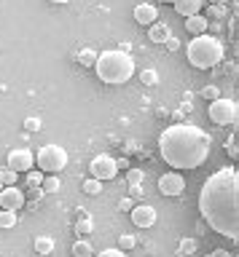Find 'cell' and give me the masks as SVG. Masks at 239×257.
<instances>
[{"mask_svg":"<svg viewBox=\"0 0 239 257\" xmlns=\"http://www.w3.org/2000/svg\"><path fill=\"white\" fill-rule=\"evenodd\" d=\"M162 3H175V0H162Z\"/></svg>","mask_w":239,"mask_h":257,"instance_id":"42","label":"cell"},{"mask_svg":"<svg viewBox=\"0 0 239 257\" xmlns=\"http://www.w3.org/2000/svg\"><path fill=\"white\" fill-rule=\"evenodd\" d=\"M202 220L231 241L239 238V174L234 166H223L207 177L199 193Z\"/></svg>","mask_w":239,"mask_h":257,"instance_id":"1","label":"cell"},{"mask_svg":"<svg viewBox=\"0 0 239 257\" xmlns=\"http://www.w3.org/2000/svg\"><path fill=\"white\" fill-rule=\"evenodd\" d=\"M156 80H158V75H156L153 70H142L140 72V83L142 86H156Z\"/></svg>","mask_w":239,"mask_h":257,"instance_id":"27","label":"cell"},{"mask_svg":"<svg viewBox=\"0 0 239 257\" xmlns=\"http://www.w3.org/2000/svg\"><path fill=\"white\" fill-rule=\"evenodd\" d=\"M89 172L94 180L105 182V180H113V177L118 174V166H116V158L113 156H97L89 164Z\"/></svg>","mask_w":239,"mask_h":257,"instance_id":"7","label":"cell"},{"mask_svg":"<svg viewBox=\"0 0 239 257\" xmlns=\"http://www.w3.org/2000/svg\"><path fill=\"white\" fill-rule=\"evenodd\" d=\"M75 233H78V236H89V233H92V220H89V214H84L81 220L75 222Z\"/></svg>","mask_w":239,"mask_h":257,"instance_id":"25","label":"cell"},{"mask_svg":"<svg viewBox=\"0 0 239 257\" xmlns=\"http://www.w3.org/2000/svg\"><path fill=\"white\" fill-rule=\"evenodd\" d=\"M35 161H38V166H41L43 174H57L67 166L70 158H67V150L62 148V145H43V148L38 150Z\"/></svg>","mask_w":239,"mask_h":257,"instance_id":"5","label":"cell"},{"mask_svg":"<svg viewBox=\"0 0 239 257\" xmlns=\"http://www.w3.org/2000/svg\"><path fill=\"white\" fill-rule=\"evenodd\" d=\"M0 190H3V185H0Z\"/></svg>","mask_w":239,"mask_h":257,"instance_id":"43","label":"cell"},{"mask_svg":"<svg viewBox=\"0 0 239 257\" xmlns=\"http://www.w3.org/2000/svg\"><path fill=\"white\" fill-rule=\"evenodd\" d=\"M73 254L75 257H94V246L86 238H81V241H75V244H73Z\"/></svg>","mask_w":239,"mask_h":257,"instance_id":"19","label":"cell"},{"mask_svg":"<svg viewBox=\"0 0 239 257\" xmlns=\"http://www.w3.org/2000/svg\"><path fill=\"white\" fill-rule=\"evenodd\" d=\"M223 150H226L231 158H236V156H239V148H236V137H231V140H226V142H223Z\"/></svg>","mask_w":239,"mask_h":257,"instance_id":"30","label":"cell"},{"mask_svg":"<svg viewBox=\"0 0 239 257\" xmlns=\"http://www.w3.org/2000/svg\"><path fill=\"white\" fill-rule=\"evenodd\" d=\"M207 257H234V254H228V249H215V252L207 254Z\"/></svg>","mask_w":239,"mask_h":257,"instance_id":"35","label":"cell"},{"mask_svg":"<svg viewBox=\"0 0 239 257\" xmlns=\"http://www.w3.org/2000/svg\"><path fill=\"white\" fill-rule=\"evenodd\" d=\"M207 27H210V22H207L202 14H194V16H188V19H186V30L191 32V35H204Z\"/></svg>","mask_w":239,"mask_h":257,"instance_id":"15","label":"cell"},{"mask_svg":"<svg viewBox=\"0 0 239 257\" xmlns=\"http://www.w3.org/2000/svg\"><path fill=\"white\" fill-rule=\"evenodd\" d=\"M116 166H118V169H129V161L121 158V161H116Z\"/></svg>","mask_w":239,"mask_h":257,"instance_id":"38","label":"cell"},{"mask_svg":"<svg viewBox=\"0 0 239 257\" xmlns=\"http://www.w3.org/2000/svg\"><path fill=\"white\" fill-rule=\"evenodd\" d=\"M19 222L17 212H9V209H0V228H14Z\"/></svg>","mask_w":239,"mask_h":257,"instance_id":"20","label":"cell"},{"mask_svg":"<svg viewBox=\"0 0 239 257\" xmlns=\"http://www.w3.org/2000/svg\"><path fill=\"white\" fill-rule=\"evenodd\" d=\"M41 185H43V188H41L43 193H57L59 190V177L57 174H49V177H43Z\"/></svg>","mask_w":239,"mask_h":257,"instance_id":"24","label":"cell"},{"mask_svg":"<svg viewBox=\"0 0 239 257\" xmlns=\"http://www.w3.org/2000/svg\"><path fill=\"white\" fill-rule=\"evenodd\" d=\"M210 3H215V6H226L228 0H210Z\"/></svg>","mask_w":239,"mask_h":257,"instance_id":"40","label":"cell"},{"mask_svg":"<svg viewBox=\"0 0 239 257\" xmlns=\"http://www.w3.org/2000/svg\"><path fill=\"white\" fill-rule=\"evenodd\" d=\"M226 16H228V8H226V6H215V3H210L204 19H207V22H220V19H226Z\"/></svg>","mask_w":239,"mask_h":257,"instance_id":"17","label":"cell"},{"mask_svg":"<svg viewBox=\"0 0 239 257\" xmlns=\"http://www.w3.org/2000/svg\"><path fill=\"white\" fill-rule=\"evenodd\" d=\"M134 246H137V238H134L132 233H121V236H118V249H121V252H129Z\"/></svg>","mask_w":239,"mask_h":257,"instance_id":"21","label":"cell"},{"mask_svg":"<svg viewBox=\"0 0 239 257\" xmlns=\"http://www.w3.org/2000/svg\"><path fill=\"white\" fill-rule=\"evenodd\" d=\"M94 257H126V252H121V249H102L100 254H94Z\"/></svg>","mask_w":239,"mask_h":257,"instance_id":"32","label":"cell"},{"mask_svg":"<svg viewBox=\"0 0 239 257\" xmlns=\"http://www.w3.org/2000/svg\"><path fill=\"white\" fill-rule=\"evenodd\" d=\"M25 128H27V132H41V118H27Z\"/></svg>","mask_w":239,"mask_h":257,"instance_id":"33","label":"cell"},{"mask_svg":"<svg viewBox=\"0 0 239 257\" xmlns=\"http://www.w3.org/2000/svg\"><path fill=\"white\" fill-rule=\"evenodd\" d=\"M196 246H199V244H196L194 238H183L178 249H180V254H194V252H196Z\"/></svg>","mask_w":239,"mask_h":257,"instance_id":"28","label":"cell"},{"mask_svg":"<svg viewBox=\"0 0 239 257\" xmlns=\"http://www.w3.org/2000/svg\"><path fill=\"white\" fill-rule=\"evenodd\" d=\"M142 177H145V172H142V169H134V166L126 169V182H129V185H140Z\"/></svg>","mask_w":239,"mask_h":257,"instance_id":"26","label":"cell"},{"mask_svg":"<svg viewBox=\"0 0 239 257\" xmlns=\"http://www.w3.org/2000/svg\"><path fill=\"white\" fill-rule=\"evenodd\" d=\"M51 3H57V6H65V3H70V0H51Z\"/></svg>","mask_w":239,"mask_h":257,"instance_id":"41","label":"cell"},{"mask_svg":"<svg viewBox=\"0 0 239 257\" xmlns=\"http://www.w3.org/2000/svg\"><path fill=\"white\" fill-rule=\"evenodd\" d=\"M84 193H86V196H100V193H102V182L94 180V177H89V180L84 182Z\"/></svg>","mask_w":239,"mask_h":257,"instance_id":"23","label":"cell"},{"mask_svg":"<svg viewBox=\"0 0 239 257\" xmlns=\"http://www.w3.org/2000/svg\"><path fill=\"white\" fill-rule=\"evenodd\" d=\"M33 164H35V156H33V150H30V148H14V150H9V164H6V166H9L11 172H17V174L30 172Z\"/></svg>","mask_w":239,"mask_h":257,"instance_id":"8","label":"cell"},{"mask_svg":"<svg viewBox=\"0 0 239 257\" xmlns=\"http://www.w3.org/2000/svg\"><path fill=\"white\" fill-rule=\"evenodd\" d=\"M186 56L188 62L194 64L196 70H212L215 64L223 62V56H226V46H223L220 38L215 35H194V40L186 46Z\"/></svg>","mask_w":239,"mask_h":257,"instance_id":"4","label":"cell"},{"mask_svg":"<svg viewBox=\"0 0 239 257\" xmlns=\"http://www.w3.org/2000/svg\"><path fill=\"white\" fill-rule=\"evenodd\" d=\"M170 35H172V30H170V24H167V22H153V24H150V30H148V38L153 40V43H164Z\"/></svg>","mask_w":239,"mask_h":257,"instance_id":"14","label":"cell"},{"mask_svg":"<svg viewBox=\"0 0 239 257\" xmlns=\"http://www.w3.org/2000/svg\"><path fill=\"white\" fill-rule=\"evenodd\" d=\"M75 62L84 64V67H94V62H97V51H94V48H84V51H78Z\"/></svg>","mask_w":239,"mask_h":257,"instance_id":"18","label":"cell"},{"mask_svg":"<svg viewBox=\"0 0 239 257\" xmlns=\"http://www.w3.org/2000/svg\"><path fill=\"white\" fill-rule=\"evenodd\" d=\"M94 72L102 83H110V86H121L126 83L132 75H134V59L126 51H102L97 54V62H94Z\"/></svg>","mask_w":239,"mask_h":257,"instance_id":"3","label":"cell"},{"mask_svg":"<svg viewBox=\"0 0 239 257\" xmlns=\"http://www.w3.org/2000/svg\"><path fill=\"white\" fill-rule=\"evenodd\" d=\"M35 252L38 254H51L54 252V238L51 236H35Z\"/></svg>","mask_w":239,"mask_h":257,"instance_id":"16","label":"cell"},{"mask_svg":"<svg viewBox=\"0 0 239 257\" xmlns=\"http://www.w3.org/2000/svg\"><path fill=\"white\" fill-rule=\"evenodd\" d=\"M207 112H210V120H212V123H218V126H231V123H236L239 104H236L234 99H228V96H218V99L210 102Z\"/></svg>","mask_w":239,"mask_h":257,"instance_id":"6","label":"cell"},{"mask_svg":"<svg viewBox=\"0 0 239 257\" xmlns=\"http://www.w3.org/2000/svg\"><path fill=\"white\" fill-rule=\"evenodd\" d=\"M175 11H178L180 16H194V14H202V6H204V0H175Z\"/></svg>","mask_w":239,"mask_h":257,"instance_id":"13","label":"cell"},{"mask_svg":"<svg viewBox=\"0 0 239 257\" xmlns=\"http://www.w3.org/2000/svg\"><path fill=\"white\" fill-rule=\"evenodd\" d=\"M134 22L137 24H153V22H158V8L153 6V3H140L137 8H134Z\"/></svg>","mask_w":239,"mask_h":257,"instance_id":"12","label":"cell"},{"mask_svg":"<svg viewBox=\"0 0 239 257\" xmlns=\"http://www.w3.org/2000/svg\"><path fill=\"white\" fill-rule=\"evenodd\" d=\"M43 182V172H27V185L30 188H41Z\"/></svg>","mask_w":239,"mask_h":257,"instance_id":"31","label":"cell"},{"mask_svg":"<svg viewBox=\"0 0 239 257\" xmlns=\"http://www.w3.org/2000/svg\"><path fill=\"white\" fill-rule=\"evenodd\" d=\"M164 43H167V48H170V51H178V48H180V40L175 38V35H170V38L164 40Z\"/></svg>","mask_w":239,"mask_h":257,"instance_id":"34","label":"cell"},{"mask_svg":"<svg viewBox=\"0 0 239 257\" xmlns=\"http://www.w3.org/2000/svg\"><path fill=\"white\" fill-rule=\"evenodd\" d=\"M132 212V222L137 225V228H150V225H156V209L150 204H137L129 209Z\"/></svg>","mask_w":239,"mask_h":257,"instance_id":"11","label":"cell"},{"mask_svg":"<svg viewBox=\"0 0 239 257\" xmlns=\"http://www.w3.org/2000/svg\"><path fill=\"white\" fill-rule=\"evenodd\" d=\"M129 193H132V196H134V198H137V196H140V193H142V188H140V185H129Z\"/></svg>","mask_w":239,"mask_h":257,"instance_id":"36","label":"cell"},{"mask_svg":"<svg viewBox=\"0 0 239 257\" xmlns=\"http://www.w3.org/2000/svg\"><path fill=\"white\" fill-rule=\"evenodd\" d=\"M199 94H202L204 99H210V102H212V99H218V96H220V88H218V86H204Z\"/></svg>","mask_w":239,"mask_h":257,"instance_id":"29","label":"cell"},{"mask_svg":"<svg viewBox=\"0 0 239 257\" xmlns=\"http://www.w3.org/2000/svg\"><path fill=\"white\" fill-rule=\"evenodd\" d=\"M212 150V137L194 123H175L158 137V153L172 169L202 166Z\"/></svg>","mask_w":239,"mask_h":257,"instance_id":"2","label":"cell"},{"mask_svg":"<svg viewBox=\"0 0 239 257\" xmlns=\"http://www.w3.org/2000/svg\"><path fill=\"white\" fill-rule=\"evenodd\" d=\"M158 190H162V196H183V190H186V180H183V174L178 172H167L164 177H158Z\"/></svg>","mask_w":239,"mask_h":257,"instance_id":"10","label":"cell"},{"mask_svg":"<svg viewBox=\"0 0 239 257\" xmlns=\"http://www.w3.org/2000/svg\"><path fill=\"white\" fill-rule=\"evenodd\" d=\"M17 172H11L9 166H3L0 169V185H3V188H9V185H17Z\"/></svg>","mask_w":239,"mask_h":257,"instance_id":"22","label":"cell"},{"mask_svg":"<svg viewBox=\"0 0 239 257\" xmlns=\"http://www.w3.org/2000/svg\"><path fill=\"white\" fill-rule=\"evenodd\" d=\"M27 204V196L22 193V188L17 185H9V188L0 190V209H9V212H19L22 206Z\"/></svg>","mask_w":239,"mask_h":257,"instance_id":"9","label":"cell"},{"mask_svg":"<svg viewBox=\"0 0 239 257\" xmlns=\"http://www.w3.org/2000/svg\"><path fill=\"white\" fill-rule=\"evenodd\" d=\"M126 153H140L137 150V142H126Z\"/></svg>","mask_w":239,"mask_h":257,"instance_id":"37","label":"cell"},{"mask_svg":"<svg viewBox=\"0 0 239 257\" xmlns=\"http://www.w3.org/2000/svg\"><path fill=\"white\" fill-rule=\"evenodd\" d=\"M132 206H134L132 198H124V201H121V209H132Z\"/></svg>","mask_w":239,"mask_h":257,"instance_id":"39","label":"cell"}]
</instances>
